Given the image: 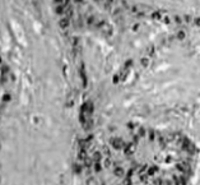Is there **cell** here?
<instances>
[{
    "instance_id": "6da1fadb",
    "label": "cell",
    "mask_w": 200,
    "mask_h": 185,
    "mask_svg": "<svg viewBox=\"0 0 200 185\" xmlns=\"http://www.w3.org/2000/svg\"><path fill=\"white\" fill-rule=\"evenodd\" d=\"M129 151L131 171L149 185H185L192 169L191 152L182 142L150 139Z\"/></svg>"
}]
</instances>
